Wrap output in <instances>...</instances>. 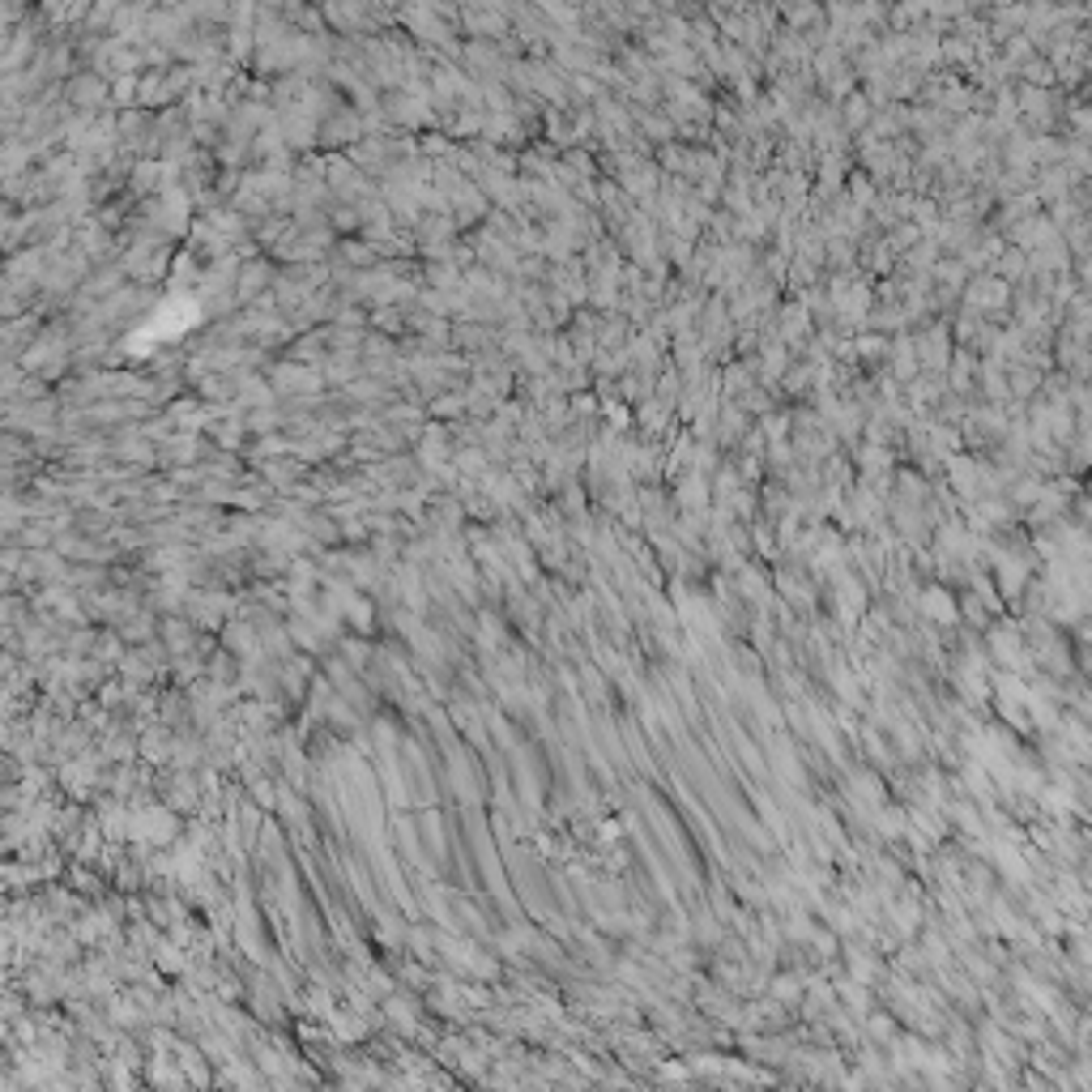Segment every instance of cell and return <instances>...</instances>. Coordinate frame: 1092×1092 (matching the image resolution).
Returning a JSON list of instances; mask_svg holds the SVG:
<instances>
[{
  "label": "cell",
  "mask_w": 1092,
  "mask_h": 1092,
  "mask_svg": "<svg viewBox=\"0 0 1092 1092\" xmlns=\"http://www.w3.org/2000/svg\"><path fill=\"white\" fill-rule=\"evenodd\" d=\"M1071 465H1075V469H1088V465H1092V436H1084L1079 444H1071Z\"/></svg>",
  "instance_id": "cell-1"
},
{
  "label": "cell",
  "mask_w": 1092,
  "mask_h": 1092,
  "mask_svg": "<svg viewBox=\"0 0 1092 1092\" xmlns=\"http://www.w3.org/2000/svg\"><path fill=\"white\" fill-rule=\"evenodd\" d=\"M1075 269H1079V282H1084V286L1092 290V256H1084V261H1079Z\"/></svg>",
  "instance_id": "cell-2"
},
{
  "label": "cell",
  "mask_w": 1092,
  "mask_h": 1092,
  "mask_svg": "<svg viewBox=\"0 0 1092 1092\" xmlns=\"http://www.w3.org/2000/svg\"><path fill=\"white\" fill-rule=\"evenodd\" d=\"M1088 496H1092V478H1088Z\"/></svg>",
  "instance_id": "cell-3"
}]
</instances>
